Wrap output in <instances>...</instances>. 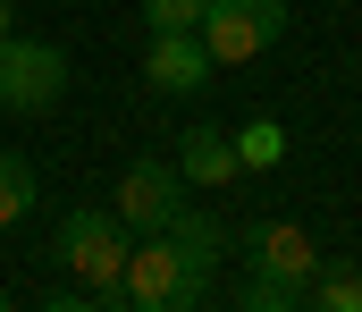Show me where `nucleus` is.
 I'll return each mask as SVG.
<instances>
[{
    "instance_id": "obj_1",
    "label": "nucleus",
    "mask_w": 362,
    "mask_h": 312,
    "mask_svg": "<svg viewBox=\"0 0 362 312\" xmlns=\"http://www.w3.org/2000/svg\"><path fill=\"white\" fill-rule=\"evenodd\" d=\"M51 253H59V270L85 287L93 304H110V287H118V270H127V253H135V228H127L118 211H68Z\"/></svg>"
},
{
    "instance_id": "obj_2",
    "label": "nucleus",
    "mask_w": 362,
    "mask_h": 312,
    "mask_svg": "<svg viewBox=\"0 0 362 312\" xmlns=\"http://www.w3.org/2000/svg\"><path fill=\"white\" fill-rule=\"evenodd\" d=\"M211 296V279L202 270H185L177 245L152 228V236H135V253H127V270H118V287H110V304H135V312H194Z\"/></svg>"
},
{
    "instance_id": "obj_3",
    "label": "nucleus",
    "mask_w": 362,
    "mask_h": 312,
    "mask_svg": "<svg viewBox=\"0 0 362 312\" xmlns=\"http://www.w3.org/2000/svg\"><path fill=\"white\" fill-rule=\"evenodd\" d=\"M202 51H211V68H245V59H262L278 34H286V0H202Z\"/></svg>"
},
{
    "instance_id": "obj_4",
    "label": "nucleus",
    "mask_w": 362,
    "mask_h": 312,
    "mask_svg": "<svg viewBox=\"0 0 362 312\" xmlns=\"http://www.w3.org/2000/svg\"><path fill=\"white\" fill-rule=\"evenodd\" d=\"M68 93V51H51V42H34V34H0V110H51Z\"/></svg>"
},
{
    "instance_id": "obj_5",
    "label": "nucleus",
    "mask_w": 362,
    "mask_h": 312,
    "mask_svg": "<svg viewBox=\"0 0 362 312\" xmlns=\"http://www.w3.org/2000/svg\"><path fill=\"white\" fill-rule=\"evenodd\" d=\"M185 203V178H177V161H135L127 178H118V219L135 228V236H152V228H169V211Z\"/></svg>"
},
{
    "instance_id": "obj_6",
    "label": "nucleus",
    "mask_w": 362,
    "mask_h": 312,
    "mask_svg": "<svg viewBox=\"0 0 362 312\" xmlns=\"http://www.w3.org/2000/svg\"><path fill=\"white\" fill-rule=\"evenodd\" d=\"M245 253H253L262 279H286V287H312V270H320V245H312V228H295V219H253V228H245Z\"/></svg>"
},
{
    "instance_id": "obj_7",
    "label": "nucleus",
    "mask_w": 362,
    "mask_h": 312,
    "mask_svg": "<svg viewBox=\"0 0 362 312\" xmlns=\"http://www.w3.org/2000/svg\"><path fill=\"white\" fill-rule=\"evenodd\" d=\"M144 85H152V93H169V102H185V93H202V85H211V51H202V34H194V25L152 34V51H144Z\"/></svg>"
},
{
    "instance_id": "obj_8",
    "label": "nucleus",
    "mask_w": 362,
    "mask_h": 312,
    "mask_svg": "<svg viewBox=\"0 0 362 312\" xmlns=\"http://www.w3.org/2000/svg\"><path fill=\"white\" fill-rule=\"evenodd\" d=\"M245 161H236V144L219 135V127H185V144H177V178L185 186H228Z\"/></svg>"
},
{
    "instance_id": "obj_9",
    "label": "nucleus",
    "mask_w": 362,
    "mask_h": 312,
    "mask_svg": "<svg viewBox=\"0 0 362 312\" xmlns=\"http://www.w3.org/2000/svg\"><path fill=\"white\" fill-rule=\"evenodd\" d=\"M160 236H169V245H177V262L185 270H202V279H211V270H219V253H228V228H219V219H211V211H169V228H160Z\"/></svg>"
},
{
    "instance_id": "obj_10",
    "label": "nucleus",
    "mask_w": 362,
    "mask_h": 312,
    "mask_svg": "<svg viewBox=\"0 0 362 312\" xmlns=\"http://www.w3.org/2000/svg\"><path fill=\"white\" fill-rule=\"evenodd\" d=\"M34 195H42V186H34V161H25V152H0V228H17V219L34 211Z\"/></svg>"
},
{
    "instance_id": "obj_11",
    "label": "nucleus",
    "mask_w": 362,
    "mask_h": 312,
    "mask_svg": "<svg viewBox=\"0 0 362 312\" xmlns=\"http://www.w3.org/2000/svg\"><path fill=\"white\" fill-rule=\"evenodd\" d=\"M228 144H236V161H245V169H278V161H286V127H278V118H253V127H245V135H228Z\"/></svg>"
},
{
    "instance_id": "obj_12",
    "label": "nucleus",
    "mask_w": 362,
    "mask_h": 312,
    "mask_svg": "<svg viewBox=\"0 0 362 312\" xmlns=\"http://www.w3.org/2000/svg\"><path fill=\"white\" fill-rule=\"evenodd\" d=\"M303 304H329V312H362V270H312Z\"/></svg>"
},
{
    "instance_id": "obj_13",
    "label": "nucleus",
    "mask_w": 362,
    "mask_h": 312,
    "mask_svg": "<svg viewBox=\"0 0 362 312\" xmlns=\"http://www.w3.org/2000/svg\"><path fill=\"white\" fill-rule=\"evenodd\" d=\"M236 304H245V312H295V304H303V287H286V279H262V270H253V279L236 287Z\"/></svg>"
},
{
    "instance_id": "obj_14",
    "label": "nucleus",
    "mask_w": 362,
    "mask_h": 312,
    "mask_svg": "<svg viewBox=\"0 0 362 312\" xmlns=\"http://www.w3.org/2000/svg\"><path fill=\"white\" fill-rule=\"evenodd\" d=\"M144 25L169 34V25H202V0H144Z\"/></svg>"
},
{
    "instance_id": "obj_15",
    "label": "nucleus",
    "mask_w": 362,
    "mask_h": 312,
    "mask_svg": "<svg viewBox=\"0 0 362 312\" xmlns=\"http://www.w3.org/2000/svg\"><path fill=\"white\" fill-rule=\"evenodd\" d=\"M8 25H17V8H8V0H0V34H8Z\"/></svg>"
},
{
    "instance_id": "obj_16",
    "label": "nucleus",
    "mask_w": 362,
    "mask_h": 312,
    "mask_svg": "<svg viewBox=\"0 0 362 312\" xmlns=\"http://www.w3.org/2000/svg\"><path fill=\"white\" fill-rule=\"evenodd\" d=\"M0 304H8V287H0Z\"/></svg>"
}]
</instances>
